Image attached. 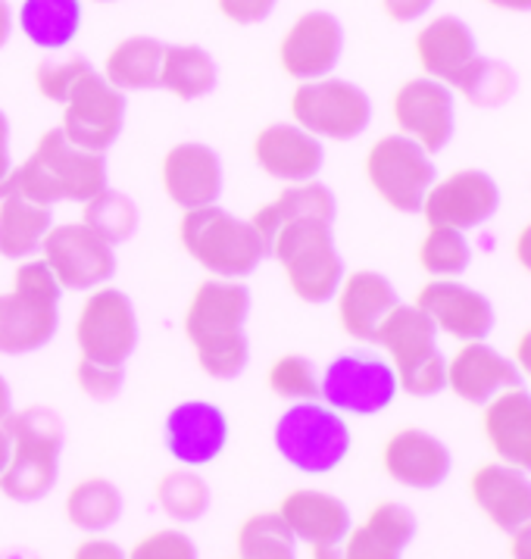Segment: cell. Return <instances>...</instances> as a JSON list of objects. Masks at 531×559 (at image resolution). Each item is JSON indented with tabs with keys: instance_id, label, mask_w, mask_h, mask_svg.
I'll list each match as a JSON object with an SVG mask.
<instances>
[{
	"instance_id": "cell-38",
	"label": "cell",
	"mask_w": 531,
	"mask_h": 559,
	"mask_svg": "<svg viewBox=\"0 0 531 559\" xmlns=\"http://www.w3.org/2000/svg\"><path fill=\"white\" fill-rule=\"evenodd\" d=\"M238 557L297 559V540L279 513H253L238 528Z\"/></svg>"
},
{
	"instance_id": "cell-35",
	"label": "cell",
	"mask_w": 531,
	"mask_h": 559,
	"mask_svg": "<svg viewBox=\"0 0 531 559\" xmlns=\"http://www.w3.org/2000/svg\"><path fill=\"white\" fill-rule=\"evenodd\" d=\"M216 63L198 45H173L163 50L160 67V88L176 94L178 100H198L216 88Z\"/></svg>"
},
{
	"instance_id": "cell-24",
	"label": "cell",
	"mask_w": 531,
	"mask_h": 559,
	"mask_svg": "<svg viewBox=\"0 0 531 559\" xmlns=\"http://www.w3.org/2000/svg\"><path fill=\"white\" fill-rule=\"evenodd\" d=\"M163 188L185 213L213 206L222 194V163L216 151L200 141L176 144L163 157Z\"/></svg>"
},
{
	"instance_id": "cell-1",
	"label": "cell",
	"mask_w": 531,
	"mask_h": 559,
	"mask_svg": "<svg viewBox=\"0 0 531 559\" xmlns=\"http://www.w3.org/2000/svg\"><path fill=\"white\" fill-rule=\"evenodd\" d=\"M250 313V292L232 278L203 282L185 313V335L198 350L200 369L210 379H238L247 366L250 347L244 319Z\"/></svg>"
},
{
	"instance_id": "cell-8",
	"label": "cell",
	"mask_w": 531,
	"mask_h": 559,
	"mask_svg": "<svg viewBox=\"0 0 531 559\" xmlns=\"http://www.w3.org/2000/svg\"><path fill=\"white\" fill-rule=\"evenodd\" d=\"M181 247L213 278H247L266 257V245L253 223L228 216L222 206L188 210L178 225Z\"/></svg>"
},
{
	"instance_id": "cell-21",
	"label": "cell",
	"mask_w": 531,
	"mask_h": 559,
	"mask_svg": "<svg viewBox=\"0 0 531 559\" xmlns=\"http://www.w3.org/2000/svg\"><path fill=\"white\" fill-rule=\"evenodd\" d=\"M381 469L391 481L413 491H432L447 481L453 456L441 438L425 428H400L381 448Z\"/></svg>"
},
{
	"instance_id": "cell-25",
	"label": "cell",
	"mask_w": 531,
	"mask_h": 559,
	"mask_svg": "<svg viewBox=\"0 0 531 559\" xmlns=\"http://www.w3.org/2000/svg\"><path fill=\"white\" fill-rule=\"evenodd\" d=\"M469 493L475 507L500 528V532H519L531 522V475L529 472L507 466V463H485L472 472Z\"/></svg>"
},
{
	"instance_id": "cell-55",
	"label": "cell",
	"mask_w": 531,
	"mask_h": 559,
	"mask_svg": "<svg viewBox=\"0 0 531 559\" xmlns=\"http://www.w3.org/2000/svg\"><path fill=\"white\" fill-rule=\"evenodd\" d=\"M10 431H7V426L0 423V472L7 469V463H10Z\"/></svg>"
},
{
	"instance_id": "cell-10",
	"label": "cell",
	"mask_w": 531,
	"mask_h": 559,
	"mask_svg": "<svg viewBox=\"0 0 531 559\" xmlns=\"http://www.w3.org/2000/svg\"><path fill=\"white\" fill-rule=\"evenodd\" d=\"M366 179L376 194L398 213H420L435 185L432 154L406 134H381L366 154Z\"/></svg>"
},
{
	"instance_id": "cell-9",
	"label": "cell",
	"mask_w": 531,
	"mask_h": 559,
	"mask_svg": "<svg viewBox=\"0 0 531 559\" xmlns=\"http://www.w3.org/2000/svg\"><path fill=\"white\" fill-rule=\"evenodd\" d=\"M291 116L312 138L329 141H354L373 122V100L369 94L344 79H316L300 82L291 94Z\"/></svg>"
},
{
	"instance_id": "cell-19",
	"label": "cell",
	"mask_w": 531,
	"mask_h": 559,
	"mask_svg": "<svg viewBox=\"0 0 531 559\" xmlns=\"http://www.w3.org/2000/svg\"><path fill=\"white\" fill-rule=\"evenodd\" d=\"M416 307L428 316V322L444 332V335L457 337L460 344L465 341H485L494 332V307L485 294L469 288L457 278H435L425 282L422 292L416 294Z\"/></svg>"
},
{
	"instance_id": "cell-52",
	"label": "cell",
	"mask_w": 531,
	"mask_h": 559,
	"mask_svg": "<svg viewBox=\"0 0 531 559\" xmlns=\"http://www.w3.org/2000/svg\"><path fill=\"white\" fill-rule=\"evenodd\" d=\"M10 32H13V13H10V3L0 0V47L10 41Z\"/></svg>"
},
{
	"instance_id": "cell-28",
	"label": "cell",
	"mask_w": 531,
	"mask_h": 559,
	"mask_svg": "<svg viewBox=\"0 0 531 559\" xmlns=\"http://www.w3.org/2000/svg\"><path fill=\"white\" fill-rule=\"evenodd\" d=\"M334 297H338L341 329L354 341H363V344L376 341L378 325L400 304L394 285L381 272H373V269H359V272L344 275V282H341Z\"/></svg>"
},
{
	"instance_id": "cell-3",
	"label": "cell",
	"mask_w": 531,
	"mask_h": 559,
	"mask_svg": "<svg viewBox=\"0 0 531 559\" xmlns=\"http://www.w3.org/2000/svg\"><path fill=\"white\" fill-rule=\"evenodd\" d=\"M10 463L0 472V491L16 503H35L54 491L63 453V419L50 406H25L7 416Z\"/></svg>"
},
{
	"instance_id": "cell-43",
	"label": "cell",
	"mask_w": 531,
	"mask_h": 559,
	"mask_svg": "<svg viewBox=\"0 0 531 559\" xmlns=\"http://www.w3.org/2000/svg\"><path fill=\"white\" fill-rule=\"evenodd\" d=\"M198 544L178 528H156L138 537L126 559H198Z\"/></svg>"
},
{
	"instance_id": "cell-4",
	"label": "cell",
	"mask_w": 531,
	"mask_h": 559,
	"mask_svg": "<svg viewBox=\"0 0 531 559\" xmlns=\"http://www.w3.org/2000/svg\"><path fill=\"white\" fill-rule=\"evenodd\" d=\"M266 257L282 263L291 292L307 304H329L344 282L329 219H294L275 228L266 241Z\"/></svg>"
},
{
	"instance_id": "cell-45",
	"label": "cell",
	"mask_w": 531,
	"mask_h": 559,
	"mask_svg": "<svg viewBox=\"0 0 531 559\" xmlns=\"http://www.w3.org/2000/svg\"><path fill=\"white\" fill-rule=\"evenodd\" d=\"M216 3H220V13L225 20L238 25H253L263 23L279 0H216Z\"/></svg>"
},
{
	"instance_id": "cell-34",
	"label": "cell",
	"mask_w": 531,
	"mask_h": 559,
	"mask_svg": "<svg viewBox=\"0 0 531 559\" xmlns=\"http://www.w3.org/2000/svg\"><path fill=\"white\" fill-rule=\"evenodd\" d=\"M67 519L72 528L88 532V535H101L113 528L122 515V493L113 485L110 478L91 475L75 481L67 493Z\"/></svg>"
},
{
	"instance_id": "cell-33",
	"label": "cell",
	"mask_w": 531,
	"mask_h": 559,
	"mask_svg": "<svg viewBox=\"0 0 531 559\" xmlns=\"http://www.w3.org/2000/svg\"><path fill=\"white\" fill-rule=\"evenodd\" d=\"M16 20L35 47L63 50L82 28V0H23Z\"/></svg>"
},
{
	"instance_id": "cell-11",
	"label": "cell",
	"mask_w": 531,
	"mask_h": 559,
	"mask_svg": "<svg viewBox=\"0 0 531 559\" xmlns=\"http://www.w3.org/2000/svg\"><path fill=\"white\" fill-rule=\"evenodd\" d=\"M398 391L391 362L366 350L334 357L319 379V401L341 416H376L394 403Z\"/></svg>"
},
{
	"instance_id": "cell-17",
	"label": "cell",
	"mask_w": 531,
	"mask_h": 559,
	"mask_svg": "<svg viewBox=\"0 0 531 559\" xmlns=\"http://www.w3.org/2000/svg\"><path fill=\"white\" fill-rule=\"evenodd\" d=\"M163 444L178 466L203 469L228 448V416L210 401L178 403L163 423Z\"/></svg>"
},
{
	"instance_id": "cell-57",
	"label": "cell",
	"mask_w": 531,
	"mask_h": 559,
	"mask_svg": "<svg viewBox=\"0 0 531 559\" xmlns=\"http://www.w3.org/2000/svg\"><path fill=\"white\" fill-rule=\"evenodd\" d=\"M97 3H107V0H97Z\"/></svg>"
},
{
	"instance_id": "cell-7",
	"label": "cell",
	"mask_w": 531,
	"mask_h": 559,
	"mask_svg": "<svg viewBox=\"0 0 531 559\" xmlns=\"http://www.w3.org/2000/svg\"><path fill=\"white\" fill-rule=\"evenodd\" d=\"M272 444L291 469L304 475H329L351 453L354 435L347 416L322 401H300L288 406L272 428Z\"/></svg>"
},
{
	"instance_id": "cell-16",
	"label": "cell",
	"mask_w": 531,
	"mask_h": 559,
	"mask_svg": "<svg viewBox=\"0 0 531 559\" xmlns=\"http://www.w3.org/2000/svg\"><path fill=\"white\" fill-rule=\"evenodd\" d=\"M391 112L400 134L413 138L428 154H438L450 144L457 112H453V88L420 75L406 79L391 100Z\"/></svg>"
},
{
	"instance_id": "cell-48",
	"label": "cell",
	"mask_w": 531,
	"mask_h": 559,
	"mask_svg": "<svg viewBox=\"0 0 531 559\" xmlns=\"http://www.w3.org/2000/svg\"><path fill=\"white\" fill-rule=\"evenodd\" d=\"M13 185V159H10V122L0 110V198L10 194Z\"/></svg>"
},
{
	"instance_id": "cell-53",
	"label": "cell",
	"mask_w": 531,
	"mask_h": 559,
	"mask_svg": "<svg viewBox=\"0 0 531 559\" xmlns=\"http://www.w3.org/2000/svg\"><path fill=\"white\" fill-rule=\"evenodd\" d=\"M497 10H509V13H531V0H485Z\"/></svg>"
},
{
	"instance_id": "cell-29",
	"label": "cell",
	"mask_w": 531,
	"mask_h": 559,
	"mask_svg": "<svg viewBox=\"0 0 531 559\" xmlns=\"http://www.w3.org/2000/svg\"><path fill=\"white\" fill-rule=\"evenodd\" d=\"M416 57L428 79L453 88L469 63L479 57V45L460 16H435L416 35Z\"/></svg>"
},
{
	"instance_id": "cell-56",
	"label": "cell",
	"mask_w": 531,
	"mask_h": 559,
	"mask_svg": "<svg viewBox=\"0 0 531 559\" xmlns=\"http://www.w3.org/2000/svg\"><path fill=\"white\" fill-rule=\"evenodd\" d=\"M0 559H42L38 554H32V550H25V547H7V550H0Z\"/></svg>"
},
{
	"instance_id": "cell-54",
	"label": "cell",
	"mask_w": 531,
	"mask_h": 559,
	"mask_svg": "<svg viewBox=\"0 0 531 559\" xmlns=\"http://www.w3.org/2000/svg\"><path fill=\"white\" fill-rule=\"evenodd\" d=\"M13 413V394H10V384L0 376V423H7V416Z\"/></svg>"
},
{
	"instance_id": "cell-26",
	"label": "cell",
	"mask_w": 531,
	"mask_h": 559,
	"mask_svg": "<svg viewBox=\"0 0 531 559\" xmlns=\"http://www.w3.org/2000/svg\"><path fill=\"white\" fill-rule=\"evenodd\" d=\"M282 522L288 525L294 540L310 547H329L341 544L351 532V510L341 497L319 488H294L282 497L279 510Z\"/></svg>"
},
{
	"instance_id": "cell-31",
	"label": "cell",
	"mask_w": 531,
	"mask_h": 559,
	"mask_svg": "<svg viewBox=\"0 0 531 559\" xmlns=\"http://www.w3.org/2000/svg\"><path fill=\"white\" fill-rule=\"evenodd\" d=\"M50 206L25 201L16 191L0 198V257L7 260H28L42 250L45 235L50 231Z\"/></svg>"
},
{
	"instance_id": "cell-12",
	"label": "cell",
	"mask_w": 531,
	"mask_h": 559,
	"mask_svg": "<svg viewBox=\"0 0 531 559\" xmlns=\"http://www.w3.org/2000/svg\"><path fill=\"white\" fill-rule=\"evenodd\" d=\"M42 260L63 292L104 288L116 272V253L85 223L50 225L42 245Z\"/></svg>"
},
{
	"instance_id": "cell-50",
	"label": "cell",
	"mask_w": 531,
	"mask_h": 559,
	"mask_svg": "<svg viewBox=\"0 0 531 559\" xmlns=\"http://www.w3.org/2000/svg\"><path fill=\"white\" fill-rule=\"evenodd\" d=\"M512 362H516V369L522 372V379H529L531 384V329L529 332H522V337L516 341V354H512Z\"/></svg>"
},
{
	"instance_id": "cell-2",
	"label": "cell",
	"mask_w": 531,
	"mask_h": 559,
	"mask_svg": "<svg viewBox=\"0 0 531 559\" xmlns=\"http://www.w3.org/2000/svg\"><path fill=\"white\" fill-rule=\"evenodd\" d=\"M107 188L104 154L82 151L60 129H50L38 138L32 157L13 169V185L25 201L54 206L60 201L88 203Z\"/></svg>"
},
{
	"instance_id": "cell-5",
	"label": "cell",
	"mask_w": 531,
	"mask_h": 559,
	"mask_svg": "<svg viewBox=\"0 0 531 559\" xmlns=\"http://www.w3.org/2000/svg\"><path fill=\"white\" fill-rule=\"evenodd\" d=\"M60 294L45 260H25L13 275V288L0 294V354L23 357L42 350L60 325Z\"/></svg>"
},
{
	"instance_id": "cell-30",
	"label": "cell",
	"mask_w": 531,
	"mask_h": 559,
	"mask_svg": "<svg viewBox=\"0 0 531 559\" xmlns=\"http://www.w3.org/2000/svg\"><path fill=\"white\" fill-rule=\"evenodd\" d=\"M294 219H329L334 223V194L322 185V181H300L285 188L275 201L263 203L253 213V228L260 231L263 245L272 238L275 228H282L285 223Z\"/></svg>"
},
{
	"instance_id": "cell-58",
	"label": "cell",
	"mask_w": 531,
	"mask_h": 559,
	"mask_svg": "<svg viewBox=\"0 0 531 559\" xmlns=\"http://www.w3.org/2000/svg\"><path fill=\"white\" fill-rule=\"evenodd\" d=\"M235 559H241V557H235Z\"/></svg>"
},
{
	"instance_id": "cell-22",
	"label": "cell",
	"mask_w": 531,
	"mask_h": 559,
	"mask_svg": "<svg viewBox=\"0 0 531 559\" xmlns=\"http://www.w3.org/2000/svg\"><path fill=\"white\" fill-rule=\"evenodd\" d=\"M516 384H522V372L487 341H465L447 359V388L472 406H485Z\"/></svg>"
},
{
	"instance_id": "cell-6",
	"label": "cell",
	"mask_w": 531,
	"mask_h": 559,
	"mask_svg": "<svg viewBox=\"0 0 531 559\" xmlns=\"http://www.w3.org/2000/svg\"><path fill=\"white\" fill-rule=\"evenodd\" d=\"M410 397H435L447 388V357L438 350V329L416 304H398L378 325L376 341Z\"/></svg>"
},
{
	"instance_id": "cell-14",
	"label": "cell",
	"mask_w": 531,
	"mask_h": 559,
	"mask_svg": "<svg viewBox=\"0 0 531 559\" xmlns=\"http://www.w3.org/2000/svg\"><path fill=\"white\" fill-rule=\"evenodd\" d=\"M122 122H126V94L113 88L97 69H91L63 104L60 132L75 147L104 154L122 132Z\"/></svg>"
},
{
	"instance_id": "cell-23",
	"label": "cell",
	"mask_w": 531,
	"mask_h": 559,
	"mask_svg": "<svg viewBox=\"0 0 531 559\" xmlns=\"http://www.w3.org/2000/svg\"><path fill=\"white\" fill-rule=\"evenodd\" d=\"M253 159L266 176L288 185L312 181L322 169V141L294 122H272L253 138Z\"/></svg>"
},
{
	"instance_id": "cell-27",
	"label": "cell",
	"mask_w": 531,
	"mask_h": 559,
	"mask_svg": "<svg viewBox=\"0 0 531 559\" xmlns=\"http://www.w3.org/2000/svg\"><path fill=\"white\" fill-rule=\"evenodd\" d=\"M482 428L500 463L531 475V388L516 384L487 401Z\"/></svg>"
},
{
	"instance_id": "cell-47",
	"label": "cell",
	"mask_w": 531,
	"mask_h": 559,
	"mask_svg": "<svg viewBox=\"0 0 531 559\" xmlns=\"http://www.w3.org/2000/svg\"><path fill=\"white\" fill-rule=\"evenodd\" d=\"M381 7L394 23H416L435 7V0H381Z\"/></svg>"
},
{
	"instance_id": "cell-51",
	"label": "cell",
	"mask_w": 531,
	"mask_h": 559,
	"mask_svg": "<svg viewBox=\"0 0 531 559\" xmlns=\"http://www.w3.org/2000/svg\"><path fill=\"white\" fill-rule=\"evenodd\" d=\"M512 253H516V263L531 272V223L516 235V245H512Z\"/></svg>"
},
{
	"instance_id": "cell-20",
	"label": "cell",
	"mask_w": 531,
	"mask_h": 559,
	"mask_svg": "<svg viewBox=\"0 0 531 559\" xmlns=\"http://www.w3.org/2000/svg\"><path fill=\"white\" fill-rule=\"evenodd\" d=\"M344 50V28L326 10L297 16L279 45V63L297 82H316L332 75Z\"/></svg>"
},
{
	"instance_id": "cell-36",
	"label": "cell",
	"mask_w": 531,
	"mask_h": 559,
	"mask_svg": "<svg viewBox=\"0 0 531 559\" xmlns=\"http://www.w3.org/2000/svg\"><path fill=\"white\" fill-rule=\"evenodd\" d=\"M516 85H519V79H516V72L507 63L487 60V57H475L453 88L460 91L472 107H479V110H497V107H504L509 97L516 94Z\"/></svg>"
},
{
	"instance_id": "cell-32",
	"label": "cell",
	"mask_w": 531,
	"mask_h": 559,
	"mask_svg": "<svg viewBox=\"0 0 531 559\" xmlns=\"http://www.w3.org/2000/svg\"><path fill=\"white\" fill-rule=\"evenodd\" d=\"M163 50L156 38L148 35H132L122 38L119 45L107 53L104 63V79L116 91H151L160 88V67H163Z\"/></svg>"
},
{
	"instance_id": "cell-13",
	"label": "cell",
	"mask_w": 531,
	"mask_h": 559,
	"mask_svg": "<svg viewBox=\"0 0 531 559\" xmlns=\"http://www.w3.org/2000/svg\"><path fill=\"white\" fill-rule=\"evenodd\" d=\"M75 344L82 359L104 366H126L138 344V319L132 300L119 288H94L75 322Z\"/></svg>"
},
{
	"instance_id": "cell-41",
	"label": "cell",
	"mask_w": 531,
	"mask_h": 559,
	"mask_svg": "<svg viewBox=\"0 0 531 559\" xmlns=\"http://www.w3.org/2000/svg\"><path fill=\"white\" fill-rule=\"evenodd\" d=\"M269 391L291 403L319 401V376L300 354H285L269 366Z\"/></svg>"
},
{
	"instance_id": "cell-42",
	"label": "cell",
	"mask_w": 531,
	"mask_h": 559,
	"mask_svg": "<svg viewBox=\"0 0 531 559\" xmlns=\"http://www.w3.org/2000/svg\"><path fill=\"white\" fill-rule=\"evenodd\" d=\"M88 57H69V60H42L35 69V85L42 91V97L67 104L72 88L91 72Z\"/></svg>"
},
{
	"instance_id": "cell-49",
	"label": "cell",
	"mask_w": 531,
	"mask_h": 559,
	"mask_svg": "<svg viewBox=\"0 0 531 559\" xmlns=\"http://www.w3.org/2000/svg\"><path fill=\"white\" fill-rule=\"evenodd\" d=\"M509 559H531V522L509 535Z\"/></svg>"
},
{
	"instance_id": "cell-37",
	"label": "cell",
	"mask_w": 531,
	"mask_h": 559,
	"mask_svg": "<svg viewBox=\"0 0 531 559\" xmlns=\"http://www.w3.org/2000/svg\"><path fill=\"white\" fill-rule=\"evenodd\" d=\"M154 497L156 507L169 519H176V522H198L210 510V488H206V481L200 478L198 469H185V466L166 472L156 481Z\"/></svg>"
},
{
	"instance_id": "cell-40",
	"label": "cell",
	"mask_w": 531,
	"mask_h": 559,
	"mask_svg": "<svg viewBox=\"0 0 531 559\" xmlns=\"http://www.w3.org/2000/svg\"><path fill=\"white\" fill-rule=\"evenodd\" d=\"M82 223L88 225L91 231H97L107 245H119V241H129L138 231V206L129 194L104 188L97 198L85 203Z\"/></svg>"
},
{
	"instance_id": "cell-44",
	"label": "cell",
	"mask_w": 531,
	"mask_h": 559,
	"mask_svg": "<svg viewBox=\"0 0 531 559\" xmlns=\"http://www.w3.org/2000/svg\"><path fill=\"white\" fill-rule=\"evenodd\" d=\"M75 381L79 388L94 397V401H110L122 388V366H104V362H91V359H79L75 366Z\"/></svg>"
},
{
	"instance_id": "cell-18",
	"label": "cell",
	"mask_w": 531,
	"mask_h": 559,
	"mask_svg": "<svg viewBox=\"0 0 531 559\" xmlns=\"http://www.w3.org/2000/svg\"><path fill=\"white\" fill-rule=\"evenodd\" d=\"M413 537L416 515L403 503L381 500L359 525H351L341 544L312 547V559H400Z\"/></svg>"
},
{
	"instance_id": "cell-46",
	"label": "cell",
	"mask_w": 531,
	"mask_h": 559,
	"mask_svg": "<svg viewBox=\"0 0 531 559\" xmlns=\"http://www.w3.org/2000/svg\"><path fill=\"white\" fill-rule=\"evenodd\" d=\"M69 559H126V550L116 540H110V537L91 535L72 550Z\"/></svg>"
},
{
	"instance_id": "cell-39",
	"label": "cell",
	"mask_w": 531,
	"mask_h": 559,
	"mask_svg": "<svg viewBox=\"0 0 531 559\" xmlns=\"http://www.w3.org/2000/svg\"><path fill=\"white\" fill-rule=\"evenodd\" d=\"M472 263V247L465 241V231L428 225L420 245V266L432 278H457Z\"/></svg>"
},
{
	"instance_id": "cell-15",
	"label": "cell",
	"mask_w": 531,
	"mask_h": 559,
	"mask_svg": "<svg viewBox=\"0 0 531 559\" xmlns=\"http://www.w3.org/2000/svg\"><path fill=\"white\" fill-rule=\"evenodd\" d=\"M500 206V188L482 169H457L444 179H435L422 201V216L428 225H444L469 231L485 225Z\"/></svg>"
}]
</instances>
